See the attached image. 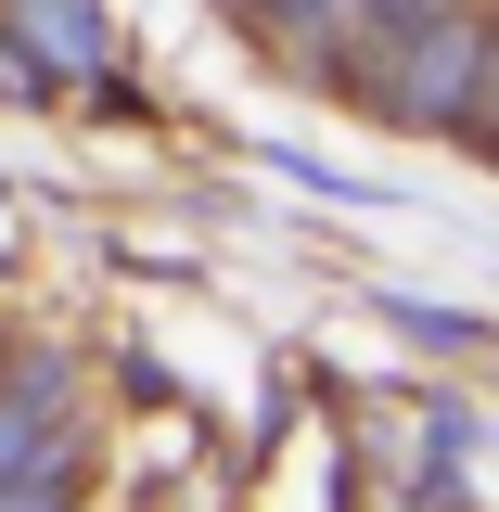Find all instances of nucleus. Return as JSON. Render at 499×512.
<instances>
[{
	"label": "nucleus",
	"instance_id": "1",
	"mask_svg": "<svg viewBox=\"0 0 499 512\" xmlns=\"http://www.w3.org/2000/svg\"><path fill=\"white\" fill-rule=\"evenodd\" d=\"M487 13H436V26H423V39H410V64H397V77H384V103H410V116H448L461 128V103H474V77H487Z\"/></svg>",
	"mask_w": 499,
	"mask_h": 512
},
{
	"label": "nucleus",
	"instance_id": "2",
	"mask_svg": "<svg viewBox=\"0 0 499 512\" xmlns=\"http://www.w3.org/2000/svg\"><path fill=\"white\" fill-rule=\"evenodd\" d=\"M13 26L39 39L52 77H103V13H90V0H13Z\"/></svg>",
	"mask_w": 499,
	"mask_h": 512
},
{
	"label": "nucleus",
	"instance_id": "3",
	"mask_svg": "<svg viewBox=\"0 0 499 512\" xmlns=\"http://www.w3.org/2000/svg\"><path fill=\"white\" fill-rule=\"evenodd\" d=\"M461 128H474V154L499 167V39H487V77H474V103H461Z\"/></svg>",
	"mask_w": 499,
	"mask_h": 512
}]
</instances>
